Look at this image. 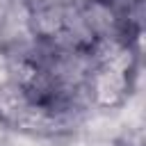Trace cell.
Returning a JSON list of instances; mask_svg holds the SVG:
<instances>
[{"mask_svg":"<svg viewBox=\"0 0 146 146\" xmlns=\"http://www.w3.org/2000/svg\"><path fill=\"white\" fill-rule=\"evenodd\" d=\"M91 91H94V98H96L98 105H103V107L119 105L125 98V91H128L125 73L119 71V68H112V66H103L94 78Z\"/></svg>","mask_w":146,"mask_h":146,"instance_id":"cell-1","label":"cell"},{"mask_svg":"<svg viewBox=\"0 0 146 146\" xmlns=\"http://www.w3.org/2000/svg\"><path fill=\"white\" fill-rule=\"evenodd\" d=\"M9 82V57H5L0 52V84Z\"/></svg>","mask_w":146,"mask_h":146,"instance_id":"cell-2","label":"cell"}]
</instances>
